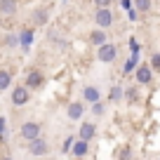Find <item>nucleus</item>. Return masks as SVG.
Returning a JSON list of instances; mask_svg holds the SVG:
<instances>
[{
	"mask_svg": "<svg viewBox=\"0 0 160 160\" xmlns=\"http://www.w3.org/2000/svg\"><path fill=\"white\" fill-rule=\"evenodd\" d=\"M40 132H42V125H40V122H35V120H28V122H24V125H21L19 134L24 137L26 141H33V139H38V137H40Z\"/></svg>",
	"mask_w": 160,
	"mask_h": 160,
	"instance_id": "nucleus-1",
	"label": "nucleus"
},
{
	"mask_svg": "<svg viewBox=\"0 0 160 160\" xmlns=\"http://www.w3.org/2000/svg\"><path fill=\"white\" fill-rule=\"evenodd\" d=\"M113 12H111V7H97V12H94V21H97V26L99 28H108L111 24H113Z\"/></svg>",
	"mask_w": 160,
	"mask_h": 160,
	"instance_id": "nucleus-2",
	"label": "nucleus"
},
{
	"mask_svg": "<svg viewBox=\"0 0 160 160\" xmlns=\"http://www.w3.org/2000/svg\"><path fill=\"white\" fill-rule=\"evenodd\" d=\"M97 57H99V61H104V64H111V61H115V57H118V47H115L113 42H104V45L97 50Z\"/></svg>",
	"mask_w": 160,
	"mask_h": 160,
	"instance_id": "nucleus-3",
	"label": "nucleus"
},
{
	"mask_svg": "<svg viewBox=\"0 0 160 160\" xmlns=\"http://www.w3.org/2000/svg\"><path fill=\"white\" fill-rule=\"evenodd\" d=\"M31 99V92L26 85H17L12 87V104L14 106H26V101Z\"/></svg>",
	"mask_w": 160,
	"mask_h": 160,
	"instance_id": "nucleus-4",
	"label": "nucleus"
},
{
	"mask_svg": "<svg viewBox=\"0 0 160 160\" xmlns=\"http://www.w3.org/2000/svg\"><path fill=\"white\" fill-rule=\"evenodd\" d=\"M28 151L33 155H45V153H50V144H47L42 137H38V139L28 141Z\"/></svg>",
	"mask_w": 160,
	"mask_h": 160,
	"instance_id": "nucleus-5",
	"label": "nucleus"
},
{
	"mask_svg": "<svg viewBox=\"0 0 160 160\" xmlns=\"http://www.w3.org/2000/svg\"><path fill=\"white\" fill-rule=\"evenodd\" d=\"M151 78H153V73H151L148 64H139L137 66V82H139V85H148Z\"/></svg>",
	"mask_w": 160,
	"mask_h": 160,
	"instance_id": "nucleus-6",
	"label": "nucleus"
},
{
	"mask_svg": "<svg viewBox=\"0 0 160 160\" xmlns=\"http://www.w3.org/2000/svg\"><path fill=\"white\" fill-rule=\"evenodd\" d=\"M24 85L28 87V90H35V87H40V85H42V73L33 68L28 75H26V82H24Z\"/></svg>",
	"mask_w": 160,
	"mask_h": 160,
	"instance_id": "nucleus-7",
	"label": "nucleus"
},
{
	"mask_svg": "<svg viewBox=\"0 0 160 160\" xmlns=\"http://www.w3.org/2000/svg\"><path fill=\"white\" fill-rule=\"evenodd\" d=\"M0 14L2 17L17 14V0H0Z\"/></svg>",
	"mask_w": 160,
	"mask_h": 160,
	"instance_id": "nucleus-8",
	"label": "nucleus"
},
{
	"mask_svg": "<svg viewBox=\"0 0 160 160\" xmlns=\"http://www.w3.org/2000/svg\"><path fill=\"white\" fill-rule=\"evenodd\" d=\"M66 113H68L71 120H78V118H82V113H85V106L80 104V101H73V104L68 106V111H66Z\"/></svg>",
	"mask_w": 160,
	"mask_h": 160,
	"instance_id": "nucleus-9",
	"label": "nucleus"
},
{
	"mask_svg": "<svg viewBox=\"0 0 160 160\" xmlns=\"http://www.w3.org/2000/svg\"><path fill=\"white\" fill-rule=\"evenodd\" d=\"M94 134H97V125H92V122H82V125H80V139L90 141Z\"/></svg>",
	"mask_w": 160,
	"mask_h": 160,
	"instance_id": "nucleus-10",
	"label": "nucleus"
},
{
	"mask_svg": "<svg viewBox=\"0 0 160 160\" xmlns=\"http://www.w3.org/2000/svg\"><path fill=\"white\" fill-rule=\"evenodd\" d=\"M7 87H12V73L7 68H0V92H5Z\"/></svg>",
	"mask_w": 160,
	"mask_h": 160,
	"instance_id": "nucleus-11",
	"label": "nucleus"
},
{
	"mask_svg": "<svg viewBox=\"0 0 160 160\" xmlns=\"http://www.w3.org/2000/svg\"><path fill=\"white\" fill-rule=\"evenodd\" d=\"M82 97H85V101H92V104H97V101H99V90H97V87H85V90H82Z\"/></svg>",
	"mask_w": 160,
	"mask_h": 160,
	"instance_id": "nucleus-12",
	"label": "nucleus"
},
{
	"mask_svg": "<svg viewBox=\"0 0 160 160\" xmlns=\"http://www.w3.org/2000/svg\"><path fill=\"white\" fill-rule=\"evenodd\" d=\"M87 148H90V146H87V141H85V139L75 141V144H73V155H75V158H82V155L87 153Z\"/></svg>",
	"mask_w": 160,
	"mask_h": 160,
	"instance_id": "nucleus-13",
	"label": "nucleus"
},
{
	"mask_svg": "<svg viewBox=\"0 0 160 160\" xmlns=\"http://www.w3.org/2000/svg\"><path fill=\"white\" fill-rule=\"evenodd\" d=\"M47 19H50L47 10H35V14H33V21H35V26H45V24H47Z\"/></svg>",
	"mask_w": 160,
	"mask_h": 160,
	"instance_id": "nucleus-14",
	"label": "nucleus"
},
{
	"mask_svg": "<svg viewBox=\"0 0 160 160\" xmlns=\"http://www.w3.org/2000/svg\"><path fill=\"white\" fill-rule=\"evenodd\" d=\"M90 40H92V45H104V42H106V33H104V31H92V33H90Z\"/></svg>",
	"mask_w": 160,
	"mask_h": 160,
	"instance_id": "nucleus-15",
	"label": "nucleus"
},
{
	"mask_svg": "<svg viewBox=\"0 0 160 160\" xmlns=\"http://www.w3.org/2000/svg\"><path fill=\"white\" fill-rule=\"evenodd\" d=\"M137 57H139V54H132V59L125 61V68H122V73H125V75H130V71L137 68Z\"/></svg>",
	"mask_w": 160,
	"mask_h": 160,
	"instance_id": "nucleus-16",
	"label": "nucleus"
},
{
	"mask_svg": "<svg viewBox=\"0 0 160 160\" xmlns=\"http://www.w3.org/2000/svg\"><path fill=\"white\" fill-rule=\"evenodd\" d=\"M137 12H148L151 10V0H134Z\"/></svg>",
	"mask_w": 160,
	"mask_h": 160,
	"instance_id": "nucleus-17",
	"label": "nucleus"
},
{
	"mask_svg": "<svg viewBox=\"0 0 160 160\" xmlns=\"http://www.w3.org/2000/svg\"><path fill=\"white\" fill-rule=\"evenodd\" d=\"M120 97H122V90H120V87H111V92H108V99L120 101Z\"/></svg>",
	"mask_w": 160,
	"mask_h": 160,
	"instance_id": "nucleus-18",
	"label": "nucleus"
},
{
	"mask_svg": "<svg viewBox=\"0 0 160 160\" xmlns=\"http://www.w3.org/2000/svg\"><path fill=\"white\" fill-rule=\"evenodd\" d=\"M92 111H94L97 115H101V113H104V104H101V101H97V104H92Z\"/></svg>",
	"mask_w": 160,
	"mask_h": 160,
	"instance_id": "nucleus-19",
	"label": "nucleus"
},
{
	"mask_svg": "<svg viewBox=\"0 0 160 160\" xmlns=\"http://www.w3.org/2000/svg\"><path fill=\"white\" fill-rule=\"evenodd\" d=\"M127 17H130L132 21H137V19H139V12H137L134 7H130V10H127Z\"/></svg>",
	"mask_w": 160,
	"mask_h": 160,
	"instance_id": "nucleus-20",
	"label": "nucleus"
},
{
	"mask_svg": "<svg viewBox=\"0 0 160 160\" xmlns=\"http://www.w3.org/2000/svg\"><path fill=\"white\" fill-rule=\"evenodd\" d=\"M21 42H24V45L31 42V31H24V33H21Z\"/></svg>",
	"mask_w": 160,
	"mask_h": 160,
	"instance_id": "nucleus-21",
	"label": "nucleus"
},
{
	"mask_svg": "<svg viewBox=\"0 0 160 160\" xmlns=\"http://www.w3.org/2000/svg\"><path fill=\"white\" fill-rule=\"evenodd\" d=\"M73 144H75V141H73V137H68V139L64 141V151H71V148H73Z\"/></svg>",
	"mask_w": 160,
	"mask_h": 160,
	"instance_id": "nucleus-22",
	"label": "nucleus"
},
{
	"mask_svg": "<svg viewBox=\"0 0 160 160\" xmlns=\"http://www.w3.org/2000/svg\"><path fill=\"white\" fill-rule=\"evenodd\" d=\"M127 99H130V101H137V90H127Z\"/></svg>",
	"mask_w": 160,
	"mask_h": 160,
	"instance_id": "nucleus-23",
	"label": "nucleus"
},
{
	"mask_svg": "<svg viewBox=\"0 0 160 160\" xmlns=\"http://www.w3.org/2000/svg\"><path fill=\"white\" fill-rule=\"evenodd\" d=\"M97 2V7H108L111 5V0H94Z\"/></svg>",
	"mask_w": 160,
	"mask_h": 160,
	"instance_id": "nucleus-24",
	"label": "nucleus"
},
{
	"mask_svg": "<svg viewBox=\"0 0 160 160\" xmlns=\"http://www.w3.org/2000/svg\"><path fill=\"white\" fill-rule=\"evenodd\" d=\"M153 68H160V54H153Z\"/></svg>",
	"mask_w": 160,
	"mask_h": 160,
	"instance_id": "nucleus-25",
	"label": "nucleus"
},
{
	"mask_svg": "<svg viewBox=\"0 0 160 160\" xmlns=\"http://www.w3.org/2000/svg\"><path fill=\"white\" fill-rule=\"evenodd\" d=\"M122 7H125V10H130V7H132V2H130V0H122Z\"/></svg>",
	"mask_w": 160,
	"mask_h": 160,
	"instance_id": "nucleus-26",
	"label": "nucleus"
},
{
	"mask_svg": "<svg viewBox=\"0 0 160 160\" xmlns=\"http://www.w3.org/2000/svg\"><path fill=\"white\" fill-rule=\"evenodd\" d=\"M2 160H12V158H2Z\"/></svg>",
	"mask_w": 160,
	"mask_h": 160,
	"instance_id": "nucleus-27",
	"label": "nucleus"
}]
</instances>
